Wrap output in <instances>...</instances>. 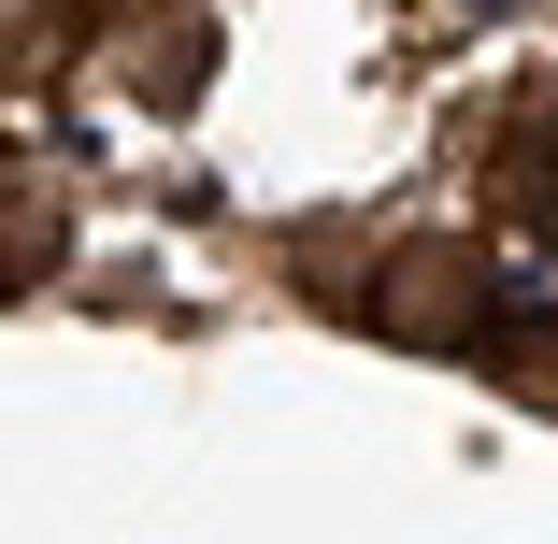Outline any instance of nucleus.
Instances as JSON below:
<instances>
[{"label":"nucleus","mask_w":558,"mask_h":544,"mask_svg":"<svg viewBox=\"0 0 558 544\" xmlns=\"http://www.w3.org/2000/svg\"><path fill=\"white\" fill-rule=\"evenodd\" d=\"M58 258H72V201L29 186V172H0V301L58 287Z\"/></svg>","instance_id":"obj_3"},{"label":"nucleus","mask_w":558,"mask_h":544,"mask_svg":"<svg viewBox=\"0 0 558 544\" xmlns=\"http://www.w3.org/2000/svg\"><path fill=\"white\" fill-rule=\"evenodd\" d=\"M130 58H116V86L144 100V116H186V100L215 86V15L201 0H172V15H144V29H116Z\"/></svg>","instance_id":"obj_2"},{"label":"nucleus","mask_w":558,"mask_h":544,"mask_svg":"<svg viewBox=\"0 0 558 544\" xmlns=\"http://www.w3.org/2000/svg\"><path fill=\"white\" fill-rule=\"evenodd\" d=\"M0 172H15V158H0Z\"/></svg>","instance_id":"obj_7"},{"label":"nucleus","mask_w":558,"mask_h":544,"mask_svg":"<svg viewBox=\"0 0 558 544\" xmlns=\"http://www.w3.org/2000/svg\"><path fill=\"white\" fill-rule=\"evenodd\" d=\"M544 201H558V130L530 116V130H515V158H501V215H544Z\"/></svg>","instance_id":"obj_6"},{"label":"nucleus","mask_w":558,"mask_h":544,"mask_svg":"<svg viewBox=\"0 0 558 544\" xmlns=\"http://www.w3.org/2000/svg\"><path fill=\"white\" fill-rule=\"evenodd\" d=\"M72 29H86V0H0V72L44 86V72L72 58Z\"/></svg>","instance_id":"obj_5"},{"label":"nucleus","mask_w":558,"mask_h":544,"mask_svg":"<svg viewBox=\"0 0 558 544\" xmlns=\"http://www.w3.org/2000/svg\"><path fill=\"white\" fill-rule=\"evenodd\" d=\"M359 330L401 344V359H487V330H501V273H487V244H473V230H415V244H387L373 287H359Z\"/></svg>","instance_id":"obj_1"},{"label":"nucleus","mask_w":558,"mask_h":544,"mask_svg":"<svg viewBox=\"0 0 558 544\" xmlns=\"http://www.w3.org/2000/svg\"><path fill=\"white\" fill-rule=\"evenodd\" d=\"M487 387H501L515 415L558 430V301H530V315H501V330H487Z\"/></svg>","instance_id":"obj_4"}]
</instances>
